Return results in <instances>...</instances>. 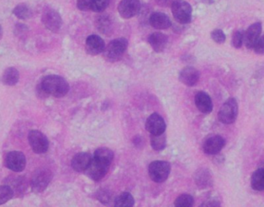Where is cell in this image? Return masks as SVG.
Listing matches in <instances>:
<instances>
[{"mask_svg":"<svg viewBox=\"0 0 264 207\" xmlns=\"http://www.w3.org/2000/svg\"><path fill=\"white\" fill-rule=\"evenodd\" d=\"M171 171V166L168 162L154 161L148 166V173L151 180L156 182H163L168 179Z\"/></svg>","mask_w":264,"mask_h":207,"instance_id":"cell-6","label":"cell"},{"mask_svg":"<svg viewBox=\"0 0 264 207\" xmlns=\"http://www.w3.org/2000/svg\"><path fill=\"white\" fill-rule=\"evenodd\" d=\"M92 155L87 152H79L74 155L71 161V166L76 172H84L92 163Z\"/></svg>","mask_w":264,"mask_h":207,"instance_id":"cell-17","label":"cell"},{"mask_svg":"<svg viewBox=\"0 0 264 207\" xmlns=\"http://www.w3.org/2000/svg\"><path fill=\"white\" fill-rule=\"evenodd\" d=\"M244 41V32L240 31V30L235 32L233 36V38H232V45H233V48H236V49H239V48L242 47Z\"/></svg>","mask_w":264,"mask_h":207,"instance_id":"cell-32","label":"cell"},{"mask_svg":"<svg viewBox=\"0 0 264 207\" xmlns=\"http://www.w3.org/2000/svg\"><path fill=\"white\" fill-rule=\"evenodd\" d=\"M225 145V140L222 136L212 135L205 141L203 149L207 155H216L224 149Z\"/></svg>","mask_w":264,"mask_h":207,"instance_id":"cell-12","label":"cell"},{"mask_svg":"<svg viewBox=\"0 0 264 207\" xmlns=\"http://www.w3.org/2000/svg\"><path fill=\"white\" fill-rule=\"evenodd\" d=\"M171 13L174 19L181 24H188L192 20V9L185 0H174L171 4Z\"/></svg>","mask_w":264,"mask_h":207,"instance_id":"cell-5","label":"cell"},{"mask_svg":"<svg viewBox=\"0 0 264 207\" xmlns=\"http://www.w3.org/2000/svg\"><path fill=\"white\" fill-rule=\"evenodd\" d=\"M200 207H220V202L215 199H208L203 202Z\"/></svg>","mask_w":264,"mask_h":207,"instance_id":"cell-36","label":"cell"},{"mask_svg":"<svg viewBox=\"0 0 264 207\" xmlns=\"http://www.w3.org/2000/svg\"><path fill=\"white\" fill-rule=\"evenodd\" d=\"M19 79V73L16 68L10 66L6 69L3 74L2 82L7 86H14L17 84Z\"/></svg>","mask_w":264,"mask_h":207,"instance_id":"cell-22","label":"cell"},{"mask_svg":"<svg viewBox=\"0 0 264 207\" xmlns=\"http://www.w3.org/2000/svg\"><path fill=\"white\" fill-rule=\"evenodd\" d=\"M147 131L151 134H160L165 132L166 125L162 116L157 113H153L146 121Z\"/></svg>","mask_w":264,"mask_h":207,"instance_id":"cell-14","label":"cell"},{"mask_svg":"<svg viewBox=\"0 0 264 207\" xmlns=\"http://www.w3.org/2000/svg\"><path fill=\"white\" fill-rule=\"evenodd\" d=\"M29 143L36 154H44L49 149V140L43 133L38 130H32L28 135Z\"/></svg>","mask_w":264,"mask_h":207,"instance_id":"cell-7","label":"cell"},{"mask_svg":"<svg viewBox=\"0 0 264 207\" xmlns=\"http://www.w3.org/2000/svg\"><path fill=\"white\" fill-rule=\"evenodd\" d=\"M3 35H4V30H3L2 27L0 26V39L2 38Z\"/></svg>","mask_w":264,"mask_h":207,"instance_id":"cell-40","label":"cell"},{"mask_svg":"<svg viewBox=\"0 0 264 207\" xmlns=\"http://www.w3.org/2000/svg\"><path fill=\"white\" fill-rule=\"evenodd\" d=\"M118 13L123 19H130L141 10L140 0H121L118 5Z\"/></svg>","mask_w":264,"mask_h":207,"instance_id":"cell-10","label":"cell"},{"mask_svg":"<svg viewBox=\"0 0 264 207\" xmlns=\"http://www.w3.org/2000/svg\"><path fill=\"white\" fill-rule=\"evenodd\" d=\"M128 42L124 37L115 39L112 40L105 47L104 52V57L107 61L115 63L122 58L124 53L127 51Z\"/></svg>","mask_w":264,"mask_h":207,"instance_id":"cell-2","label":"cell"},{"mask_svg":"<svg viewBox=\"0 0 264 207\" xmlns=\"http://www.w3.org/2000/svg\"><path fill=\"white\" fill-rule=\"evenodd\" d=\"M174 0H156V4L161 7H168L171 6Z\"/></svg>","mask_w":264,"mask_h":207,"instance_id":"cell-39","label":"cell"},{"mask_svg":"<svg viewBox=\"0 0 264 207\" xmlns=\"http://www.w3.org/2000/svg\"><path fill=\"white\" fill-rule=\"evenodd\" d=\"M108 165L104 164L93 158L90 166L86 170V175L94 181H100L107 175L109 169Z\"/></svg>","mask_w":264,"mask_h":207,"instance_id":"cell-11","label":"cell"},{"mask_svg":"<svg viewBox=\"0 0 264 207\" xmlns=\"http://www.w3.org/2000/svg\"><path fill=\"white\" fill-rule=\"evenodd\" d=\"M135 199L129 193H123L115 201V207H133Z\"/></svg>","mask_w":264,"mask_h":207,"instance_id":"cell-26","label":"cell"},{"mask_svg":"<svg viewBox=\"0 0 264 207\" xmlns=\"http://www.w3.org/2000/svg\"><path fill=\"white\" fill-rule=\"evenodd\" d=\"M195 103L199 111L203 114H209L213 109L212 99L206 92H198L195 97Z\"/></svg>","mask_w":264,"mask_h":207,"instance_id":"cell-18","label":"cell"},{"mask_svg":"<svg viewBox=\"0 0 264 207\" xmlns=\"http://www.w3.org/2000/svg\"><path fill=\"white\" fill-rule=\"evenodd\" d=\"M261 166V167H264V163H263V164L262 165V166Z\"/></svg>","mask_w":264,"mask_h":207,"instance_id":"cell-41","label":"cell"},{"mask_svg":"<svg viewBox=\"0 0 264 207\" xmlns=\"http://www.w3.org/2000/svg\"><path fill=\"white\" fill-rule=\"evenodd\" d=\"M77 7L80 11L92 10V0H77Z\"/></svg>","mask_w":264,"mask_h":207,"instance_id":"cell-34","label":"cell"},{"mask_svg":"<svg viewBox=\"0 0 264 207\" xmlns=\"http://www.w3.org/2000/svg\"><path fill=\"white\" fill-rule=\"evenodd\" d=\"M251 187L256 191H264V167L258 168L251 177Z\"/></svg>","mask_w":264,"mask_h":207,"instance_id":"cell-23","label":"cell"},{"mask_svg":"<svg viewBox=\"0 0 264 207\" xmlns=\"http://www.w3.org/2000/svg\"><path fill=\"white\" fill-rule=\"evenodd\" d=\"M36 95L40 98H47L49 96V95L42 88L40 84H38L37 87H36Z\"/></svg>","mask_w":264,"mask_h":207,"instance_id":"cell-38","label":"cell"},{"mask_svg":"<svg viewBox=\"0 0 264 207\" xmlns=\"http://www.w3.org/2000/svg\"><path fill=\"white\" fill-rule=\"evenodd\" d=\"M105 47L104 40L100 36L95 34L89 36L85 43L86 52L92 56H97L104 52Z\"/></svg>","mask_w":264,"mask_h":207,"instance_id":"cell-13","label":"cell"},{"mask_svg":"<svg viewBox=\"0 0 264 207\" xmlns=\"http://www.w3.org/2000/svg\"><path fill=\"white\" fill-rule=\"evenodd\" d=\"M13 13L16 17L23 19V20L30 19L32 16V11L30 7L24 4L16 6L13 9Z\"/></svg>","mask_w":264,"mask_h":207,"instance_id":"cell-27","label":"cell"},{"mask_svg":"<svg viewBox=\"0 0 264 207\" xmlns=\"http://www.w3.org/2000/svg\"><path fill=\"white\" fill-rule=\"evenodd\" d=\"M42 22L45 27L53 33L59 32L63 24L60 13L53 9L44 11L42 16Z\"/></svg>","mask_w":264,"mask_h":207,"instance_id":"cell-9","label":"cell"},{"mask_svg":"<svg viewBox=\"0 0 264 207\" xmlns=\"http://www.w3.org/2000/svg\"><path fill=\"white\" fill-rule=\"evenodd\" d=\"M253 50L256 54H260V55L264 54V36L259 37V40L255 44Z\"/></svg>","mask_w":264,"mask_h":207,"instance_id":"cell-35","label":"cell"},{"mask_svg":"<svg viewBox=\"0 0 264 207\" xmlns=\"http://www.w3.org/2000/svg\"><path fill=\"white\" fill-rule=\"evenodd\" d=\"M94 158L110 166L114 159V152L107 148H99L95 151Z\"/></svg>","mask_w":264,"mask_h":207,"instance_id":"cell-24","label":"cell"},{"mask_svg":"<svg viewBox=\"0 0 264 207\" xmlns=\"http://www.w3.org/2000/svg\"><path fill=\"white\" fill-rule=\"evenodd\" d=\"M149 24L151 27L157 30H165L171 26V19L165 13L156 12L151 15Z\"/></svg>","mask_w":264,"mask_h":207,"instance_id":"cell-20","label":"cell"},{"mask_svg":"<svg viewBox=\"0 0 264 207\" xmlns=\"http://www.w3.org/2000/svg\"><path fill=\"white\" fill-rule=\"evenodd\" d=\"M148 43L156 53H162L168 44V37L164 33L156 32L148 37Z\"/></svg>","mask_w":264,"mask_h":207,"instance_id":"cell-19","label":"cell"},{"mask_svg":"<svg viewBox=\"0 0 264 207\" xmlns=\"http://www.w3.org/2000/svg\"><path fill=\"white\" fill-rule=\"evenodd\" d=\"M261 32H262V25L260 22H255L247 29V31L244 33V41L247 49H253L256 42L260 37Z\"/></svg>","mask_w":264,"mask_h":207,"instance_id":"cell-15","label":"cell"},{"mask_svg":"<svg viewBox=\"0 0 264 207\" xmlns=\"http://www.w3.org/2000/svg\"><path fill=\"white\" fill-rule=\"evenodd\" d=\"M151 146L156 151H162L166 147V134L162 133L160 134H151L150 135Z\"/></svg>","mask_w":264,"mask_h":207,"instance_id":"cell-25","label":"cell"},{"mask_svg":"<svg viewBox=\"0 0 264 207\" xmlns=\"http://www.w3.org/2000/svg\"><path fill=\"white\" fill-rule=\"evenodd\" d=\"M27 159L25 155L19 151H12L5 157V166L13 172H20L25 169Z\"/></svg>","mask_w":264,"mask_h":207,"instance_id":"cell-8","label":"cell"},{"mask_svg":"<svg viewBox=\"0 0 264 207\" xmlns=\"http://www.w3.org/2000/svg\"><path fill=\"white\" fill-rule=\"evenodd\" d=\"M238 103L234 98H230L224 102L218 113V120L225 125L234 123L237 119Z\"/></svg>","mask_w":264,"mask_h":207,"instance_id":"cell-4","label":"cell"},{"mask_svg":"<svg viewBox=\"0 0 264 207\" xmlns=\"http://www.w3.org/2000/svg\"><path fill=\"white\" fill-rule=\"evenodd\" d=\"M40 84L49 96L51 95L57 98H63L70 90L68 81L59 75H51L44 77Z\"/></svg>","mask_w":264,"mask_h":207,"instance_id":"cell-1","label":"cell"},{"mask_svg":"<svg viewBox=\"0 0 264 207\" xmlns=\"http://www.w3.org/2000/svg\"><path fill=\"white\" fill-rule=\"evenodd\" d=\"M211 37L214 42L218 44H222L226 41V35L224 32L219 29H215L211 33Z\"/></svg>","mask_w":264,"mask_h":207,"instance_id":"cell-33","label":"cell"},{"mask_svg":"<svg viewBox=\"0 0 264 207\" xmlns=\"http://www.w3.org/2000/svg\"><path fill=\"white\" fill-rule=\"evenodd\" d=\"M52 178V172L48 168H39L36 169L30 179L32 190L35 193L43 192L48 188Z\"/></svg>","mask_w":264,"mask_h":207,"instance_id":"cell-3","label":"cell"},{"mask_svg":"<svg viewBox=\"0 0 264 207\" xmlns=\"http://www.w3.org/2000/svg\"><path fill=\"white\" fill-rule=\"evenodd\" d=\"M200 73L193 66H186L180 73L179 79L185 85L192 87L200 81Z\"/></svg>","mask_w":264,"mask_h":207,"instance_id":"cell-16","label":"cell"},{"mask_svg":"<svg viewBox=\"0 0 264 207\" xmlns=\"http://www.w3.org/2000/svg\"><path fill=\"white\" fill-rule=\"evenodd\" d=\"M195 182L200 188H207L212 184V177L210 172L206 169H200L195 174Z\"/></svg>","mask_w":264,"mask_h":207,"instance_id":"cell-21","label":"cell"},{"mask_svg":"<svg viewBox=\"0 0 264 207\" xmlns=\"http://www.w3.org/2000/svg\"><path fill=\"white\" fill-rule=\"evenodd\" d=\"M194 199L191 195H180L174 201V207H193Z\"/></svg>","mask_w":264,"mask_h":207,"instance_id":"cell-29","label":"cell"},{"mask_svg":"<svg viewBox=\"0 0 264 207\" xmlns=\"http://www.w3.org/2000/svg\"><path fill=\"white\" fill-rule=\"evenodd\" d=\"M14 196V192L8 185L0 186V205L5 204Z\"/></svg>","mask_w":264,"mask_h":207,"instance_id":"cell-28","label":"cell"},{"mask_svg":"<svg viewBox=\"0 0 264 207\" xmlns=\"http://www.w3.org/2000/svg\"><path fill=\"white\" fill-rule=\"evenodd\" d=\"M110 4V0H92V10L95 13L104 11Z\"/></svg>","mask_w":264,"mask_h":207,"instance_id":"cell-31","label":"cell"},{"mask_svg":"<svg viewBox=\"0 0 264 207\" xmlns=\"http://www.w3.org/2000/svg\"><path fill=\"white\" fill-rule=\"evenodd\" d=\"M27 30H28V28L25 25H17L15 29V33L16 36L23 37V36L26 35Z\"/></svg>","mask_w":264,"mask_h":207,"instance_id":"cell-37","label":"cell"},{"mask_svg":"<svg viewBox=\"0 0 264 207\" xmlns=\"http://www.w3.org/2000/svg\"><path fill=\"white\" fill-rule=\"evenodd\" d=\"M11 184H9L11 187L12 190L14 192V195L17 193H23L26 190V181L24 180L23 176H19L16 177V179H13V182H10Z\"/></svg>","mask_w":264,"mask_h":207,"instance_id":"cell-30","label":"cell"}]
</instances>
